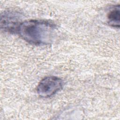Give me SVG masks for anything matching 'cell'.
Here are the masks:
<instances>
[{
	"label": "cell",
	"instance_id": "obj_3",
	"mask_svg": "<svg viewBox=\"0 0 120 120\" xmlns=\"http://www.w3.org/2000/svg\"><path fill=\"white\" fill-rule=\"evenodd\" d=\"M22 14L14 10L4 11L0 17V28L4 31L17 32V29L22 22Z\"/></svg>",
	"mask_w": 120,
	"mask_h": 120
},
{
	"label": "cell",
	"instance_id": "obj_2",
	"mask_svg": "<svg viewBox=\"0 0 120 120\" xmlns=\"http://www.w3.org/2000/svg\"><path fill=\"white\" fill-rule=\"evenodd\" d=\"M62 80L55 76H47L39 82L37 87L38 95L42 98H49L60 91L62 88Z\"/></svg>",
	"mask_w": 120,
	"mask_h": 120
},
{
	"label": "cell",
	"instance_id": "obj_1",
	"mask_svg": "<svg viewBox=\"0 0 120 120\" xmlns=\"http://www.w3.org/2000/svg\"><path fill=\"white\" fill-rule=\"evenodd\" d=\"M56 25L44 20H30L22 22L17 32L25 41L35 45L49 44L52 39Z\"/></svg>",
	"mask_w": 120,
	"mask_h": 120
},
{
	"label": "cell",
	"instance_id": "obj_4",
	"mask_svg": "<svg viewBox=\"0 0 120 120\" xmlns=\"http://www.w3.org/2000/svg\"><path fill=\"white\" fill-rule=\"evenodd\" d=\"M120 5L114 6L107 15V21L108 24L112 27L119 28L120 17Z\"/></svg>",
	"mask_w": 120,
	"mask_h": 120
}]
</instances>
